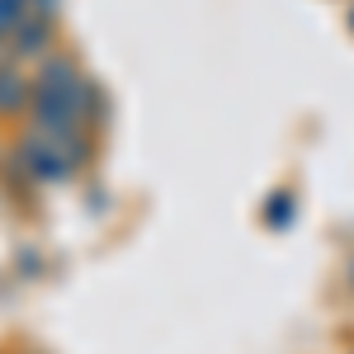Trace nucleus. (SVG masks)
<instances>
[{
  "label": "nucleus",
  "mask_w": 354,
  "mask_h": 354,
  "mask_svg": "<svg viewBox=\"0 0 354 354\" xmlns=\"http://www.w3.org/2000/svg\"><path fill=\"white\" fill-rule=\"evenodd\" d=\"M33 104V76L15 62H0V123L24 118Z\"/></svg>",
  "instance_id": "1"
},
{
  "label": "nucleus",
  "mask_w": 354,
  "mask_h": 354,
  "mask_svg": "<svg viewBox=\"0 0 354 354\" xmlns=\"http://www.w3.org/2000/svg\"><path fill=\"white\" fill-rule=\"evenodd\" d=\"M24 15H38V10H28L24 0H0V43L15 33V24H19Z\"/></svg>",
  "instance_id": "2"
}]
</instances>
